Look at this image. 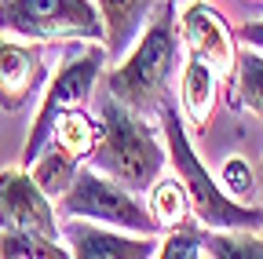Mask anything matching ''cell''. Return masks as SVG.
Returning a JSON list of instances; mask_svg holds the SVG:
<instances>
[{
  "instance_id": "obj_1",
  "label": "cell",
  "mask_w": 263,
  "mask_h": 259,
  "mask_svg": "<svg viewBox=\"0 0 263 259\" xmlns=\"http://www.w3.org/2000/svg\"><path fill=\"white\" fill-rule=\"evenodd\" d=\"M176 51H179V33H176V8L172 0H157L143 37L121 66L110 70L106 88L117 103L128 110H136L143 117H161V110L168 106V88L176 73Z\"/></svg>"
},
{
  "instance_id": "obj_2",
  "label": "cell",
  "mask_w": 263,
  "mask_h": 259,
  "mask_svg": "<svg viewBox=\"0 0 263 259\" xmlns=\"http://www.w3.org/2000/svg\"><path fill=\"white\" fill-rule=\"evenodd\" d=\"M161 128H164V143H168V161L186 186L190 212L197 215V223L209 226V230H259L263 208L234 201L227 190H219V183L209 175V168L201 165V157H197V150L186 135L183 113L172 103L161 110Z\"/></svg>"
},
{
  "instance_id": "obj_3",
  "label": "cell",
  "mask_w": 263,
  "mask_h": 259,
  "mask_svg": "<svg viewBox=\"0 0 263 259\" xmlns=\"http://www.w3.org/2000/svg\"><path fill=\"white\" fill-rule=\"evenodd\" d=\"M99 132L103 135H99V146L91 153L95 172L117 179L132 193H146V186L161 175L164 153H161L157 135L150 132V124L143 121V113L128 110L124 103H117L110 95L103 103V124H99Z\"/></svg>"
},
{
  "instance_id": "obj_4",
  "label": "cell",
  "mask_w": 263,
  "mask_h": 259,
  "mask_svg": "<svg viewBox=\"0 0 263 259\" xmlns=\"http://www.w3.org/2000/svg\"><path fill=\"white\" fill-rule=\"evenodd\" d=\"M0 33L22 41H88L106 44V26L95 0H4Z\"/></svg>"
},
{
  "instance_id": "obj_5",
  "label": "cell",
  "mask_w": 263,
  "mask_h": 259,
  "mask_svg": "<svg viewBox=\"0 0 263 259\" xmlns=\"http://www.w3.org/2000/svg\"><path fill=\"white\" fill-rule=\"evenodd\" d=\"M55 212L59 219H91V223H106L114 230H128V234H157L146 205L128 186H121L117 179L95 168H77L70 190L55 201Z\"/></svg>"
},
{
  "instance_id": "obj_6",
  "label": "cell",
  "mask_w": 263,
  "mask_h": 259,
  "mask_svg": "<svg viewBox=\"0 0 263 259\" xmlns=\"http://www.w3.org/2000/svg\"><path fill=\"white\" fill-rule=\"evenodd\" d=\"M103 62H106V48H88L81 55H70L62 58L59 73L51 77L44 99H41V110L29 124V139H26V150H22V165L29 168L37 153L51 143V124L62 110H73V106H88L91 99V88L103 73Z\"/></svg>"
},
{
  "instance_id": "obj_7",
  "label": "cell",
  "mask_w": 263,
  "mask_h": 259,
  "mask_svg": "<svg viewBox=\"0 0 263 259\" xmlns=\"http://www.w3.org/2000/svg\"><path fill=\"white\" fill-rule=\"evenodd\" d=\"M176 33H179V44L190 55H201L219 77H234V62H238L234 33L216 8H209L205 0H190L176 15Z\"/></svg>"
},
{
  "instance_id": "obj_8",
  "label": "cell",
  "mask_w": 263,
  "mask_h": 259,
  "mask_svg": "<svg viewBox=\"0 0 263 259\" xmlns=\"http://www.w3.org/2000/svg\"><path fill=\"white\" fill-rule=\"evenodd\" d=\"M0 230H37L59 237V212L26 168L0 172Z\"/></svg>"
},
{
  "instance_id": "obj_9",
  "label": "cell",
  "mask_w": 263,
  "mask_h": 259,
  "mask_svg": "<svg viewBox=\"0 0 263 259\" xmlns=\"http://www.w3.org/2000/svg\"><path fill=\"white\" fill-rule=\"evenodd\" d=\"M48 81V62L37 44H22L0 33V110L18 113Z\"/></svg>"
},
{
  "instance_id": "obj_10",
  "label": "cell",
  "mask_w": 263,
  "mask_h": 259,
  "mask_svg": "<svg viewBox=\"0 0 263 259\" xmlns=\"http://www.w3.org/2000/svg\"><path fill=\"white\" fill-rule=\"evenodd\" d=\"M59 234L70 255L77 259H150L161 248V241L150 234H128V230L114 234V230H103V226H88L73 219L59 223Z\"/></svg>"
},
{
  "instance_id": "obj_11",
  "label": "cell",
  "mask_w": 263,
  "mask_h": 259,
  "mask_svg": "<svg viewBox=\"0 0 263 259\" xmlns=\"http://www.w3.org/2000/svg\"><path fill=\"white\" fill-rule=\"evenodd\" d=\"M216 88H219V73L201 55H186L183 77H179V113L190 121L194 132L209 128L212 110H216Z\"/></svg>"
},
{
  "instance_id": "obj_12",
  "label": "cell",
  "mask_w": 263,
  "mask_h": 259,
  "mask_svg": "<svg viewBox=\"0 0 263 259\" xmlns=\"http://www.w3.org/2000/svg\"><path fill=\"white\" fill-rule=\"evenodd\" d=\"M154 4L157 0H95L106 26V55H121L132 44V37L143 33Z\"/></svg>"
},
{
  "instance_id": "obj_13",
  "label": "cell",
  "mask_w": 263,
  "mask_h": 259,
  "mask_svg": "<svg viewBox=\"0 0 263 259\" xmlns=\"http://www.w3.org/2000/svg\"><path fill=\"white\" fill-rule=\"evenodd\" d=\"M143 205H146V212H150V219L157 226V234L161 230H176V226H183L190 219V197H186V186H183L179 175L176 179L157 175L146 186V201Z\"/></svg>"
},
{
  "instance_id": "obj_14",
  "label": "cell",
  "mask_w": 263,
  "mask_h": 259,
  "mask_svg": "<svg viewBox=\"0 0 263 259\" xmlns=\"http://www.w3.org/2000/svg\"><path fill=\"white\" fill-rule=\"evenodd\" d=\"M77 168H81V161H77L73 153H66L59 143H48V146L37 153V161L29 165V175H33V183H37L51 201H59L62 193L70 190Z\"/></svg>"
},
{
  "instance_id": "obj_15",
  "label": "cell",
  "mask_w": 263,
  "mask_h": 259,
  "mask_svg": "<svg viewBox=\"0 0 263 259\" xmlns=\"http://www.w3.org/2000/svg\"><path fill=\"white\" fill-rule=\"evenodd\" d=\"M99 124L84 113V106H73V110H62L51 124V143H59L66 153H73L77 161H88L99 146Z\"/></svg>"
},
{
  "instance_id": "obj_16",
  "label": "cell",
  "mask_w": 263,
  "mask_h": 259,
  "mask_svg": "<svg viewBox=\"0 0 263 259\" xmlns=\"http://www.w3.org/2000/svg\"><path fill=\"white\" fill-rule=\"evenodd\" d=\"M0 255L4 259H66L70 248L59 245V237L37 230H0Z\"/></svg>"
},
{
  "instance_id": "obj_17",
  "label": "cell",
  "mask_w": 263,
  "mask_h": 259,
  "mask_svg": "<svg viewBox=\"0 0 263 259\" xmlns=\"http://www.w3.org/2000/svg\"><path fill=\"white\" fill-rule=\"evenodd\" d=\"M205 252L212 259H263V237L256 230H205Z\"/></svg>"
},
{
  "instance_id": "obj_18",
  "label": "cell",
  "mask_w": 263,
  "mask_h": 259,
  "mask_svg": "<svg viewBox=\"0 0 263 259\" xmlns=\"http://www.w3.org/2000/svg\"><path fill=\"white\" fill-rule=\"evenodd\" d=\"M234 84H238L241 106L263 121V55H259V51H238Z\"/></svg>"
},
{
  "instance_id": "obj_19",
  "label": "cell",
  "mask_w": 263,
  "mask_h": 259,
  "mask_svg": "<svg viewBox=\"0 0 263 259\" xmlns=\"http://www.w3.org/2000/svg\"><path fill=\"white\" fill-rule=\"evenodd\" d=\"M205 230L209 226H194L190 219L176 230H164V241L157 248L161 259H197L205 255Z\"/></svg>"
},
{
  "instance_id": "obj_20",
  "label": "cell",
  "mask_w": 263,
  "mask_h": 259,
  "mask_svg": "<svg viewBox=\"0 0 263 259\" xmlns=\"http://www.w3.org/2000/svg\"><path fill=\"white\" fill-rule=\"evenodd\" d=\"M219 179H223V190H227L234 201L252 205V197H256V175H252V168H249V161H245V157H238V153H234V157H227Z\"/></svg>"
},
{
  "instance_id": "obj_21",
  "label": "cell",
  "mask_w": 263,
  "mask_h": 259,
  "mask_svg": "<svg viewBox=\"0 0 263 259\" xmlns=\"http://www.w3.org/2000/svg\"><path fill=\"white\" fill-rule=\"evenodd\" d=\"M241 44H249V48H256V51H263V18L259 22H245L238 33H234Z\"/></svg>"
},
{
  "instance_id": "obj_22",
  "label": "cell",
  "mask_w": 263,
  "mask_h": 259,
  "mask_svg": "<svg viewBox=\"0 0 263 259\" xmlns=\"http://www.w3.org/2000/svg\"><path fill=\"white\" fill-rule=\"evenodd\" d=\"M259 190H263V161H259Z\"/></svg>"
},
{
  "instance_id": "obj_23",
  "label": "cell",
  "mask_w": 263,
  "mask_h": 259,
  "mask_svg": "<svg viewBox=\"0 0 263 259\" xmlns=\"http://www.w3.org/2000/svg\"><path fill=\"white\" fill-rule=\"evenodd\" d=\"M245 4H263V0H245Z\"/></svg>"
}]
</instances>
